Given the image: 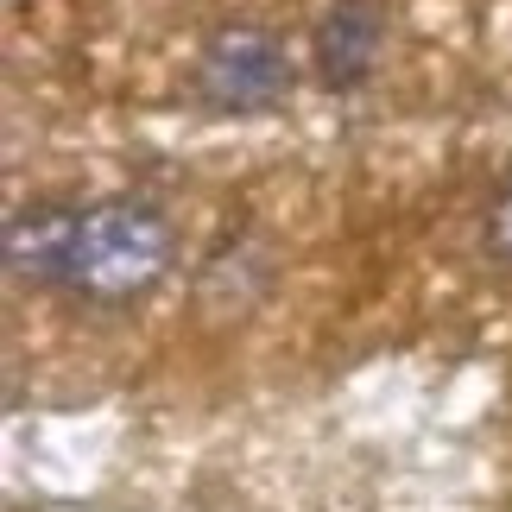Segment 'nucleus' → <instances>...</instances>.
<instances>
[{"instance_id": "f257e3e1", "label": "nucleus", "mask_w": 512, "mask_h": 512, "mask_svg": "<svg viewBox=\"0 0 512 512\" xmlns=\"http://www.w3.org/2000/svg\"><path fill=\"white\" fill-rule=\"evenodd\" d=\"M171 222L140 196H114V203L76 209V241H70V279L64 291L89 304H127L152 291L171 272Z\"/></svg>"}, {"instance_id": "f03ea898", "label": "nucleus", "mask_w": 512, "mask_h": 512, "mask_svg": "<svg viewBox=\"0 0 512 512\" xmlns=\"http://www.w3.org/2000/svg\"><path fill=\"white\" fill-rule=\"evenodd\" d=\"M196 102L215 114H266L279 108L298 70H291V51L279 32L266 26H215L196 51Z\"/></svg>"}, {"instance_id": "7ed1b4c3", "label": "nucleus", "mask_w": 512, "mask_h": 512, "mask_svg": "<svg viewBox=\"0 0 512 512\" xmlns=\"http://www.w3.org/2000/svg\"><path fill=\"white\" fill-rule=\"evenodd\" d=\"M386 45V7L380 0H329L310 26V57H317L323 89H361Z\"/></svg>"}, {"instance_id": "20e7f679", "label": "nucleus", "mask_w": 512, "mask_h": 512, "mask_svg": "<svg viewBox=\"0 0 512 512\" xmlns=\"http://www.w3.org/2000/svg\"><path fill=\"white\" fill-rule=\"evenodd\" d=\"M70 241H76V209L64 203H26L7 215V272L19 285H64L70 279Z\"/></svg>"}, {"instance_id": "39448f33", "label": "nucleus", "mask_w": 512, "mask_h": 512, "mask_svg": "<svg viewBox=\"0 0 512 512\" xmlns=\"http://www.w3.org/2000/svg\"><path fill=\"white\" fill-rule=\"evenodd\" d=\"M481 241H487V260L512 272V184L494 196V209H487V234H481Z\"/></svg>"}]
</instances>
